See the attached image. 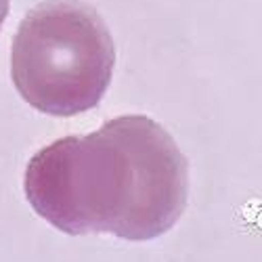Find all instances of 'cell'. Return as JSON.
I'll return each mask as SVG.
<instances>
[{"label": "cell", "instance_id": "obj_3", "mask_svg": "<svg viewBox=\"0 0 262 262\" xmlns=\"http://www.w3.org/2000/svg\"><path fill=\"white\" fill-rule=\"evenodd\" d=\"M9 5H11V0H0V28H3L5 19L9 15Z\"/></svg>", "mask_w": 262, "mask_h": 262}, {"label": "cell", "instance_id": "obj_2", "mask_svg": "<svg viewBox=\"0 0 262 262\" xmlns=\"http://www.w3.org/2000/svg\"><path fill=\"white\" fill-rule=\"evenodd\" d=\"M116 47L99 13L80 0H47L13 38V84L34 109L70 118L97 107L112 84Z\"/></svg>", "mask_w": 262, "mask_h": 262}, {"label": "cell", "instance_id": "obj_1", "mask_svg": "<svg viewBox=\"0 0 262 262\" xmlns=\"http://www.w3.org/2000/svg\"><path fill=\"white\" fill-rule=\"evenodd\" d=\"M24 191L34 212L68 235L151 242L185 212L189 166L156 120L120 116L40 149L26 168Z\"/></svg>", "mask_w": 262, "mask_h": 262}]
</instances>
